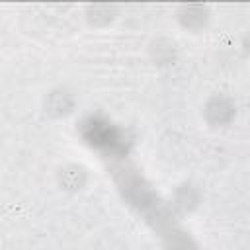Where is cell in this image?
Wrapping results in <instances>:
<instances>
[{
	"label": "cell",
	"mask_w": 250,
	"mask_h": 250,
	"mask_svg": "<svg viewBox=\"0 0 250 250\" xmlns=\"http://www.w3.org/2000/svg\"><path fill=\"white\" fill-rule=\"evenodd\" d=\"M207 113H209V117H211L215 123H225V121H229V119L232 117V105H230L227 100L217 98V100H213V102L207 105Z\"/></svg>",
	"instance_id": "6da1fadb"
}]
</instances>
